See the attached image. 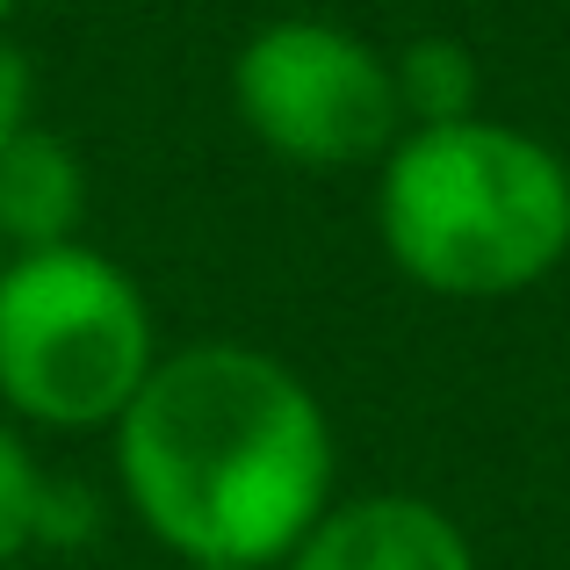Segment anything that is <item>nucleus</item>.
Returning <instances> with one entry per match:
<instances>
[{"label":"nucleus","mask_w":570,"mask_h":570,"mask_svg":"<svg viewBox=\"0 0 570 570\" xmlns=\"http://www.w3.org/2000/svg\"><path fill=\"white\" fill-rule=\"evenodd\" d=\"M43 505H51V484L37 476L29 448L14 441V426L0 419V570L43 534Z\"/></svg>","instance_id":"8"},{"label":"nucleus","mask_w":570,"mask_h":570,"mask_svg":"<svg viewBox=\"0 0 570 570\" xmlns=\"http://www.w3.org/2000/svg\"><path fill=\"white\" fill-rule=\"evenodd\" d=\"M390 87H397V116L404 130H433V124H462L476 116V58L462 51L455 37H419L390 58Z\"/></svg>","instance_id":"7"},{"label":"nucleus","mask_w":570,"mask_h":570,"mask_svg":"<svg viewBox=\"0 0 570 570\" xmlns=\"http://www.w3.org/2000/svg\"><path fill=\"white\" fill-rule=\"evenodd\" d=\"M159 362L145 289L95 246L0 261V404L37 426H116Z\"/></svg>","instance_id":"3"},{"label":"nucleus","mask_w":570,"mask_h":570,"mask_svg":"<svg viewBox=\"0 0 570 570\" xmlns=\"http://www.w3.org/2000/svg\"><path fill=\"white\" fill-rule=\"evenodd\" d=\"M8 14H14V0H0V22H8Z\"/></svg>","instance_id":"11"},{"label":"nucleus","mask_w":570,"mask_h":570,"mask_svg":"<svg viewBox=\"0 0 570 570\" xmlns=\"http://www.w3.org/2000/svg\"><path fill=\"white\" fill-rule=\"evenodd\" d=\"M22 130H37V66H29L22 43L0 37V153H8Z\"/></svg>","instance_id":"9"},{"label":"nucleus","mask_w":570,"mask_h":570,"mask_svg":"<svg viewBox=\"0 0 570 570\" xmlns=\"http://www.w3.org/2000/svg\"><path fill=\"white\" fill-rule=\"evenodd\" d=\"M232 109L289 167H362L404 138L390 58L318 14H282L238 43Z\"/></svg>","instance_id":"4"},{"label":"nucleus","mask_w":570,"mask_h":570,"mask_svg":"<svg viewBox=\"0 0 570 570\" xmlns=\"http://www.w3.org/2000/svg\"><path fill=\"white\" fill-rule=\"evenodd\" d=\"M87 224V167L58 130H22L0 153V261L8 253L80 246Z\"/></svg>","instance_id":"6"},{"label":"nucleus","mask_w":570,"mask_h":570,"mask_svg":"<svg viewBox=\"0 0 570 570\" xmlns=\"http://www.w3.org/2000/svg\"><path fill=\"white\" fill-rule=\"evenodd\" d=\"M282 570H476V549L448 505L419 491H368L325 505Z\"/></svg>","instance_id":"5"},{"label":"nucleus","mask_w":570,"mask_h":570,"mask_svg":"<svg viewBox=\"0 0 570 570\" xmlns=\"http://www.w3.org/2000/svg\"><path fill=\"white\" fill-rule=\"evenodd\" d=\"M116 476L181 563L267 570L333 505V419L289 362L246 340H188L116 419Z\"/></svg>","instance_id":"1"},{"label":"nucleus","mask_w":570,"mask_h":570,"mask_svg":"<svg viewBox=\"0 0 570 570\" xmlns=\"http://www.w3.org/2000/svg\"><path fill=\"white\" fill-rule=\"evenodd\" d=\"M376 232L397 275L455 304L549 282L570 253V167L534 130L462 116L404 130L383 153Z\"/></svg>","instance_id":"2"},{"label":"nucleus","mask_w":570,"mask_h":570,"mask_svg":"<svg viewBox=\"0 0 570 570\" xmlns=\"http://www.w3.org/2000/svg\"><path fill=\"white\" fill-rule=\"evenodd\" d=\"M181 570H238V563H181Z\"/></svg>","instance_id":"10"}]
</instances>
